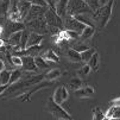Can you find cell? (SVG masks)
<instances>
[{
	"label": "cell",
	"mask_w": 120,
	"mask_h": 120,
	"mask_svg": "<svg viewBox=\"0 0 120 120\" xmlns=\"http://www.w3.org/2000/svg\"><path fill=\"white\" fill-rule=\"evenodd\" d=\"M113 6H114V0H109V1L101 6L100 8H98L95 12H93V17L92 19L94 20L95 25L99 29H105L106 25L108 24L111 17H112V12H113Z\"/></svg>",
	"instance_id": "1"
},
{
	"label": "cell",
	"mask_w": 120,
	"mask_h": 120,
	"mask_svg": "<svg viewBox=\"0 0 120 120\" xmlns=\"http://www.w3.org/2000/svg\"><path fill=\"white\" fill-rule=\"evenodd\" d=\"M24 23H25V27L30 32L39 33V35H46V33H50V26L46 24L44 17L32 19V20H26Z\"/></svg>",
	"instance_id": "2"
},
{
	"label": "cell",
	"mask_w": 120,
	"mask_h": 120,
	"mask_svg": "<svg viewBox=\"0 0 120 120\" xmlns=\"http://www.w3.org/2000/svg\"><path fill=\"white\" fill-rule=\"evenodd\" d=\"M46 111L52 115L55 119H62V120H70L71 116L68 114V112L61 107V105L56 104L54 98H49L46 101Z\"/></svg>",
	"instance_id": "3"
},
{
	"label": "cell",
	"mask_w": 120,
	"mask_h": 120,
	"mask_svg": "<svg viewBox=\"0 0 120 120\" xmlns=\"http://www.w3.org/2000/svg\"><path fill=\"white\" fill-rule=\"evenodd\" d=\"M86 13H93V11L84 0H69L67 14L77 15V14H86Z\"/></svg>",
	"instance_id": "4"
},
{
	"label": "cell",
	"mask_w": 120,
	"mask_h": 120,
	"mask_svg": "<svg viewBox=\"0 0 120 120\" xmlns=\"http://www.w3.org/2000/svg\"><path fill=\"white\" fill-rule=\"evenodd\" d=\"M52 83H54V82H50V81H46V80H45V81H42V82H39V83H37V84H35V86H31L27 90H25L24 93L19 94L20 96H17V99H18L19 101H27V100H30V98L35 94V93H37V92L41 90V89H44V88L50 87Z\"/></svg>",
	"instance_id": "5"
},
{
	"label": "cell",
	"mask_w": 120,
	"mask_h": 120,
	"mask_svg": "<svg viewBox=\"0 0 120 120\" xmlns=\"http://www.w3.org/2000/svg\"><path fill=\"white\" fill-rule=\"evenodd\" d=\"M44 19H45L46 24L50 27H57V29H62L63 27L62 17H60L55 10L50 8V7H48V10H46V12L44 14Z\"/></svg>",
	"instance_id": "6"
},
{
	"label": "cell",
	"mask_w": 120,
	"mask_h": 120,
	"mask_svg": "<svg viewBox=\"0 0 120 120\" xmlns=\"http://www.w3.org/2000/svg\"><path fill=\"white\" fill-rule=\"evenodd\" d=\"M87 25H84L83 23H81L80 20H77L74 15H69L67 14L64 17V20H63V27L65 30H71V31H76L79 32L80 35L82 33V31L84 30V27Z\"/></svg>",
	"instance_id": "7"
},
{
	"label": "cell",
	"mask_w": 120,
	"mask_h": 120,
	"mask_svg": "<svg viewBox=\"0 0 120 120\" xmlns=\"http://www.w3.org/2000/svg\"><path fill=\"white\" fill-rule=\"evenodd\" d=\"M4 29L5 31H7V38L14 32H18V31H23L25 30V23L24 22H13V20H8L6 19L5 24H4Z\"/></svg>",
	"instance_id": "8"
},
{
	"label": "cell",
	"mask_w": 120,
	"mask_h": 120,
	"mask_svg": "<svg viewBox=\"0 0 120 120\" xmlns=\"http://www.w3.org/2000/svg\"><path fill=\"white\" fill-rule=\"evenodd\" d=\"M49 6H41V5H32L30 11H29V14L25 18L24 22L26 20H32V19H36V18H41V17H44L46 10H48Z\"/></svg>",
	"instance_id": "9"
},
{
	"label": "cell",
	"mask_w": 120,
	"mask_h": 120,
	"mask_svg": "<svg viewBox=\"0 0 120 120\" xmlns=\"http://www.w3.org/2000/svg\"><path fill=\"white\" fill-rule=\"evenodd\" d=\"M52 98H54L56 104L62 105L64 101H67L68 99H69V92H68L67 87H64V86H60V87H57L55 89V93H54Z\"/></svg>",
	"instance_id": "10"
},
{
	"label": "cell",
	"mask_w": 120,
	"mask_h": 120,
	"mask_svg": "<svg viewBox=\"0 0 120 120\" xmlns=\"http://www.w3.org/2000/svg\"><path fill=\"white\" fill-rule=\"evenodd\" d=\"M22 58H23V68L26 71H35V73H37L39 70L38 67L36 65L35 57H32V56H23Z\"/></svg>",
	"instance_id": "11"
},
{
	"label": "cell",
	"mask_w": 120,
	"mask_h": 120,
	"mask_svg": "<svg viewBox=\"0 0 120 120\" xmlns=\"http://www.w3.org/2000/svg\"><path fill=\"white\" fill-rule=\"evenodd\" d=\"M76 98L79 99H88V98H92L95 93V89L92 87V86H86V87H82L77 90L74 92Z\"/></svg>",
	"instance_id": "12"
},
{
	"label": "cell",
	"mask_w": 120,
	"mask_h": 120,
	"mask_svg": "<svg viewBox=\"0 0 120 120\" xmlns=\"http://www.w3.org/2000/svg\"><path fill=\"white\" fill-rule=\"evenodd\" d=\"M65 57L69 60L70 62L73 63H80L82 62V57H81V52H79V51H76L75 49L73 48H68L65 50V52H64Z\"/></svg>",
	"instance_id": "13"
},
{
	"label": "cell",
	"mask_w": 120,
	"mask_h": 120,
	"mask_svg": "<svg viewBox=\"0 0 120 120\" xmlns=\"http://www.w3.org/2000/svg\"><path fill=\"white\" fill-rule=\"evenodd\" d=\"M31 6H32V4L29 3L27 0H19V3H18V8H19V13H20V17H22L23 22L25 20V18L27 17Z\"/></svg>",
	"instance_id": "14"
},
{
	"label": "cell",
	"mask_w": 120,
	"mask_h": 120,
	"mask_svg": "<svg viewBox=\"0 0 120 120\" xmlns=\"http://www.w3.org/2000/svg\"><path fill=\"white\" fill-rule=\"evenodd\" d=\"M68 4H69V0H57V1H56V8H55V11L57 12V14L60 17H62V18L67 15Z\"/></svg>",
	"instance_id": "15"
},
{
	"label": "cell",
	"mask_w": 120,
	"mask_h": 120,
	"mask_svg": "<svg viewBox=\"0 0 120 120\" xmlns=\"http://www.w3.org/2000/svg\"><path fill=\"white\" fill-rule=\"evenodd\" d=\"M95 33V26L94 25H87L80 35V41H89Z\"/></svg>",
	"instance_id": "16"
},
{
	"label": "cell",
	"mask_w": 120,
	"mask_h": 120,
	"mask_svg": "<svg viewBox=\"0 0 120 120\" xmlns=\"http://www.w3.org/2000/svg\"><path fill=\"white\" fill-rule=\"evenodd\" d=\"M22 32L23 31H18V32H14L7 38V43L12 46V48H15V46H20V41H22ZM22 50V49H20Z\"/></svg>",
	"instance_id": "17"
},
{
	"label": "cell",
	"mask_w": 120,
	"mask_h": 120,
	"mask_svg": "<svg viewBox=\"0 0 120 120\" xmlns=\"http://www.w3.org/2000/svg\"><path fill=\"white\" fill-rule=\"evenodd\" d=\"M42 41H43V35L35 33V32H30V37H29V42H27L26 48L35 46V45H41Z\"/></svg>",
	"instance_id": "18"
},
{
	"label": "cell",
	"mask_w": 120,
	"mask_h": 120,
	"mask_svg": "<svg viewBox=\"0 0 120 120\" xmlns=\"http://www.w3.org/2000/svg\"><path fill=\"white\" fill-rule=\"evenodd\" d=\"M61 35L63 36V38L67 42H70V41H76L80 38V33L76 31H71V30H62L60 31Z\"/></svg>",
	"instance_id": "19"
},
{
	"label": "cell",
	"mask_w": 120,
	"mask_h": 120,
	"mask_svg": "<svg viewBox=\"0 0 120 120\" xmlns=\"http://www.w3.org/2000/svg\"><path fill=\"white\" fill-rule=\"evenodd\" d=\"M11 8V0H0V17L7 18Z\"/></svg>",
	"instance_id": "20"
},
{
	"label": "cell",
	"mask_w": 120,
	"mask_h": 120,
	"mask_svg": "<svg viewBox=\"0 0 120 120\" xmlns=\"http://www.w3.org/2000/svg\"><path fill=\"white\" fill-rule=\"evenodd\" d=\"M42 57L46 61V62H54V63H58L60 62V57L57 56V54L54 50H48L42 55Z\"/></svg>",
	"instance_id": "21"
},
{
	"label": "cell",
	"mask_w": 120,
	"mask_h": 120,
	"mask_svg": "<svg viewBox=\"0 0 120 120\" xmlns=\"http://www.w3.org/2000/svg\"><path fill=\"white\" fill-rule=\"evenodd\" d=\"M61 75H62V73H61L60 69H51V70H49L46 74H44V80L50 81V82H54V81L57 80Z\"/></svg>",
	"instance_id": "22"
},
{
	"label": "cell",
	"mask_w": 120,
	"mask_h": 120,
	"mask_svg": "<svg viewBox=\"0 0 120 120\" xmlns=\"http://www.w3.org/2000/svg\"><path fill=\"white\" fill-rule=\"evenodd\" d=\"M71 48L75 49L76 51H79V52H83V51L88 50L90 46H89V44H88V41H80V39H79V42L74 43V44L71 45Z\"/></svg>",
	"instance_id": "23"
},
{
	"label": "cell",
	"mask_w": 120,
	"mask_h": 120,
	"mask_svg": "<svg viewBox=\"0 0 120 120\" xmlns=\"http://www.w3.org/2000/svg\"><path fill=\"white\" fill-rule=\"evenodd\" d=\"M82 80L80 79V77H73V79H70L69 80V83H68V86H69V89H71V90H77V89H80V88H82Z\"/></svg>",
	"instance_id": "24"
},
{
	"label": "cell",
	"mask_w": 120,
	"mask_h": 120,
	"mask_svg": "<svg viewBox=\"0 0 120 120\" xmlns=\"http://www.w3.org/2000/svg\"><path fill=\"white\" fill-rule=\"evenodd\" d=\"M105 114H106V116H108V118L120 119V107H115V106H109V108L107 109V112H106Z\"/></svg>",
	"instance_id": "25"
},
{
	"label": "cell",
	"mask_w": 120,
	"mask_h": 120,
	"mask_svg": "<svg viewBox=\"0 0 120 120\" xmlns=\"http://www.w3.org/2000/svg\"><path fill=\"white\" fill-rule=\"evenodd\" d=\"M88 64L90 65V68H92L93 71H98L99 64H100V58H99V54H98V52H95V54L93 55V57L88 61Z\"/></svg>",
	"instance_id": "26"
},
{
	"label": "cell",
	"mask_w": 120,
	"mask_h": 120,
	"mask_svg": "<svg viewBox=\"0 0 120 120\" xmlns=\"http://www.w3.org/2000/svg\"><path fill=\"white\" fill-rule=\"evenodd\" d=\"M96 52V50L94 48H89L88 50L83 51V52H81V57H82V62H86L88 63V61L93 57V55Z\"/></svg>",
	"instance_id": "27"
},
{
	"label": "cell",
	"mask_w": 120,
	"mask_h": 120,
	"mask_svg": "<svg viewBox=\"0 0 120 120\" xmlns=\"http://www.w3.org/2000/svg\"><path fill=\"white\" fill-rule=\"evenodd\" d=\"M29 37H30V31L27 29L23 30V32H22V41H20V49L22 50L26 49V45H27V42H29Z\"/></svg>",
	"instance_id": "28"
},
{
	"label": "cell",
	"mask_w": 120,
	"mask_h": 120,
	"mask_svg": "<svg viewBox=\"0 0 120 120\" xmlns=\"http://www.w3.org/2000/svg\"><path fill=\"white\" fill-rule=\"evenodd\" d=\"M11 73L12 71H8V70H4L0 73V84H10Z\"/></svg>",
	"instance_id": "29"
},
{
	"label": "cell",
	"mask_w": 120,
	"mask_h": 120,
	"mask_svg": "<svg viewBox=\"0 0 120 120\" xmlns=\"http://www.w3.org/2000/svg\"><path fill=\"white\" fill-rule=\"evenodd\" d=\"M22 71L20 70H13L12 73H11V79H10V84L12 86V84H14V83H17L20 79H22Z\"/></svg>",
	"instance_id": "30"
},
{
	"label": "cell",
	"mask_w": 120,
	"mask_h": 120,
	"mask_svg": "<svg viewBox=\"0 0 120 120\" xmlns=\"http://www.w3.org/2000/svg\"><path fill=\"white\" fill-rule=\"evenodd\" d=\"M35 62H36V65L38 67V69H41V70L46 69V68L49 67V65H48V62H46L42 56H37V57H35Z\"/></svg>",
	"instance_id": "31"
},
{
	"label": "cell",
	"mask_w": 120,
	"mask_h": 120,
	"mask_svg": "<svg viewBox=\"0 0 120 120\" xmlns=\"http://www.w3.org/2000/svg\"><path fill=\"white\" fill-rule=\"evenodd\" d=\"M92 71V68H90V65L87 63V64H83L80 69H79V71H77V74L80 75V76H88V74Z\"/></svg>",
	"instance_id": "32"
},
{
	"label": "cell",
	"mask_w": 120,
	"mask_h": 120,
	"mask_svg": "<svg viewBox=\"0 0 120 120\" xmlns=\"http://www.w3.org/2000/svg\"><path fill=\"white\" fill-rule=\"evenodd\" d=\"M106 116V114H104L101 112L100 108H93V119L92 120H104Z\"/></svg>",
	"instance_id": "33"
},
{
	"label": "cell",
	"mask_w": 120,
	"mask_h": 120,
	"mask_svg": "<svg viewBox=\"0 0 120 120\" xmlns=\"http://www.w3.org/2000/svg\"><path fill=\"white\" fill-rule=\"evenodd\" d=\"M84 1L88 4V6L92 8L93 12H95L98 8L101 7V5H100V0H84Z\"/></svg>",
	"instance_id": "34"
},
{
	"label": "cell",
	"mask_w": 120,
	"mask_h": 120,
	"mask_svg": "<svg viewBox=\"0 0 120 120\" xmlns=\"http://www.w3.org/2000/svg\"><path fill=\"white\" fill-rule=\"evenodd\" d=\"M29 3H31L32 5H41V6H48L45 0H27Z\"/></svg>",
	"instance_id": "35"
},
{
	"label": "cell",
	"mask_w": 120,
	"mask_h": 120,
	"mask_svg": "<svg viewBox=\"0 0 120 120\" xmlns=\"http://www.w3.org/2000/svg\"><path fill=\"white\" fill-rule=\"evenodd\" d=\"M109 106H115V107H120V98H115L113 100H111L108 102Z\"/></svg>",
	"instance_id": "36"
},
{
	"label": "cell",
	"mask_w": 120,
	"mask_h": 120,
	"mask_svg": "<svg viewBox=\"0 0 120 120\" xmlns=\"http://www.w3.org/2000/svg\"><path fill=\"white\" fill-rule=\"evenodd\" d=\"M10 86H11V84H0V95H3V94L8 89Z\"/></svg>",
	"instance_id": "37"
},
{
	"label": "cell",
	"mask_w": 120,
	"mask_h": 120,
	"mask_svg": "<svg viewBox=\"0 0 120 120\" xmlns=\"http://www.w3.org/2000/svg\"><path fill=\"white\" fill-rule=\"evenodd\" d=\"M4 70H5V63H4L3 60H0V73L4 71Z\"/></svg>",
	"instance_id": "38"
},
{
	"label": "cell",
	"mask_w": 120,
	"mask_h": 120,
	"mask_svg": "<svg viewBox=\"0 0 120 120\" xmlns=\"http://www.w3.org/2000/svg\"><path fill=\"white\" fill-rule=\"evenodd\" d=\"M107 4V0H100V5L101 6H104V5H106Z\"/></svg>",
	"instance_id": "39"
},
{
	"label": "cell",
	"mask_w": 120,
	"mask_h": 120,
	"mask_svg": "<svg viewBox=\"0 0 120 120\" xmlns=\"http://www.w3.org/2000/svg\"><path fill=\"white\" fill-rule=\"evenodd\" d=\"M104 120H120V119H114V118H108V116H105Z\"/></svg>",
	"instance_id": "40"
},
{
	"label": "cell",
	"mask_w": 120,
	"mask_h": 120,
	"mask_svg": "<svg viewBox=\"0 0 120 120\" xmlns=\"http://www.w3.org/2000/svg\"><path fill=\"white\" fill-rule=\"evenodd\" d=\"M55 120H62V119H55Z\"/></svg>",
	"instance_id": "41"
},
{
	"label": "cell",
	"mask_w": 120,
	"mask_h": 120,
	"mask_svg": "<svg viewBox=\"0 0 120 120\" xmlns=\"http://www.w3.org/2000/svg\"><path fill=\"white\" fill-rule=\"evenodd\" d=\"M70 120H73V119H70Z\"/></svg>",
	"instance_id": "42"
}]
</instances>
